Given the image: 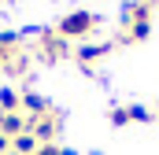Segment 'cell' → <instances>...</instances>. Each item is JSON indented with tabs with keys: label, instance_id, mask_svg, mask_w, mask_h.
Listing matches in <instances>:
<instances>
[{
	"label": "cell",
	"instance_id": "obj_1",
	"mask_svg": "<svg viewBox=\"0 0 159 155\" xmlns=\"http://www.w3.org/2000/svg\"><path fill=\"white\" fill-rule=\"evenodd\" d=\"M96 15L93 11H70V15H63L59 19V26H56V33L63 41H81V37H89L93 30H96Z\"/></svg>",
	"mask_w": 159,
	"mask_h": 155
},
{
	"label": "cell",
	"instance_id": "obj_2",
	"mask_svg": "<svg viewBox=\"0 0 159 155\" xmlns=\"http://www.w3.org/2000/svg\"><path fill=\"white\" fill-rule=\"evenodd\" d=\"M41 55H44L48 63H56V59L70 55V41H63L56 30H41Z\"/></svg>",
	"mask_w": 159,
	"mask_h": 155
},
{
	"label": "cell",
	"instance_id": "obj_3",
	"mask_svg": "<svg viewBox=\"0 0 159 155\" xmlns=\"http://www.w3.org/2000/svg\"><path fill=\"white\" fill-rule=\"evenodd\" d=\"M26 133H34V137H37V144H52V137L59 133V118H56V115L26 118Z\"/></svg>",
	"mask_w": 159,
	"mask_h": 155
},
{
	"label": "cell",
	"instance_id": "obj_4",
	"mask_svg": "<svg viewBox=\"0 0 159 155\" xmlns=\"http://www.w3.org/2000/svg\"><path fill=\"white\" fill-rule=\"evenodd\" d=\"M122 22H126V26L152 22V4H148V0H129V4H126V11H122Z\"/></svg>",
	"mask_w": 159,
	"mask_h": 155
},
{
	"label": "cell",
	"instance_id": "obj_5",
	"mask_svg": "<svg viewBox=\"0 0 159 155\" xmlns=\"http://www.w3.org/2000/svg\"><path fill=\"white\" fill-rule=\"evenodd\" d=\"M107 52H111V41H100V44H96V41H89V44H81V48H78V63L89 70V63H100Z\"/></svg>",
	"mask_w": 159,
	"mask_h": 155
},
{
	"label": "cell",
	"instance_id": "obj_6",
	"mask_svg": "<svg viewBox=\"0 0 159 155\" xmlns=\"http://www.w3.org/2000/svg\"><path fill=\"white\" fill-rule=\"evenodd\" d=\"M22 111H26V118H41V115H52V104L41 92H22Z\"/></svg>",
	"mask_w": 159,
	"mask_h": 155
},
{
	"label": "cell",
	"instance_id": "obj_7",
	"mask_svg": "<svg viewBox=\"0 0 159 155\" xmlns=\"http://www.w3.org/2000/svg\"><path fill=\"white\" fill-rule=\"evenodd\" d=\"M19 55V33L15 30H0V70H7V63Z\"/></svg>",
	"mask_w": 159,
	"mask_h": 155
},
{
	"label": "cell",
	"instance_id": "obj_8",
	"mask_svg": "<svg viewBox=\"0 0 159 155\" xmlns=\"http://www.w3.org/2000/svg\"><path fill=\"white\" fill-rule=\"evenodd\" d=\"M0 133H4L7 140H15L19 133H26V115H22V111H15V115H4V111H0Z\"/></svg>",
	"mask_w": 159,
	"mask_h": 155
},
{
	"label": "cell",
	"instance_id": "obj_9",
	"mask_svg": "<svg viewBox=\"0 0 159 155\" xmlns=\"http://www.w3.org/2000/svg\"><path fill=\"white\" fill-rule=\"evenodd\" d=\"M0 111L4 115H15V111H22V92L19 89H0Z\"/></svg>",
	"mask_w": 159,
	"mask_h": 155
},
{
	"label": "cell",
	"instance_id": "obj_10",
	"mask_svg": "<svg viewBox=\"0 0 159 155\" xmlns=\"http://www.w3.org/2000/svg\"><path fill=\"white\" fill-rule=\"evenodd\" d=\"M37 137H34V133H19V137H15V140H11V152H19V155H37Z\"/></svg>",
	"mask_w": 159,
	"mask_h": 155
},
{
	"label": "cell",
	"instance_id": "obj_11",
	"mask_svg": "<svg viewBox=\"0 0 159 155\" xmlns=\"http://www.w3.org/2000/svg\"><path fill=\"white\" fill-rule=\"evenodd\" d=\"M148 37H152V22H137V26H126V37H122V41L141 44V41H148Z\"/></svg>",
	"mask_w": 159,
	"mask_h": 155
},
{
	"label": "cell",
	"instance_id": "obj_12",
	"mask_svg": "<svg viewBox=\"0 0 159 155\" xmlns=\"http://www.w3.org/2000/svg\"><path fill=\"white\" fill-rule=\"evenodd\" d=\"M111 126H115V129H122V126H129V107H111Z\"/></svg>",
	"mask_w": 159,
	"mask_h": 155
},
{
	"label": "cell",
	"instance_id": "obj_13",
	"mask_svg": "<svg viewBox=\"0 0 159 155\" xmlns=\"http://www.w3.org/2000/svg\"><path fill=\"white\" fill-rule=\"evenodd\" d=\"M129 122H152V111L141 104H129Z\"/></svg>",
	"mask_w": 159,
	"mask_h": 155
},
{
	"label": "cell",
	"instance_id": "obj_14",
	"mask_svg": "<svg viewBox=\"0 0 159 155\" xmlns=\"http://www.w3.org/2000/svg\"><path fill=\"white\" fill-rule=\"evenodd\" d=\"M37 155H63V148H56V144H41Z\"/></svg>",
	"mask_w": 159,
	"mask_h": 155
},
{
	"label": "cell",
	"instance_id": "obj_15",
	"mask_svg": "<svg viewBox=\"0 0 159 155\" xmlns=\"http://www.w3.org/2000/svg\"><path fill=\"white\" fill-rule=\"evenodd\" d=\"M7 152H11V140H7V137L0 133V155H7Z\"/></svg>",
	"mask_w": 159,
	"mask_h": 155
},
{
	"label": "cell",
	"instance_id": "obj_16",
	"mask_svg": "<svg viewBox=\"0 0 159 155\" xmlns=\"http://www.w3.org/2000/svg\"><path fill=\"white\" fill-rule=\"evenodd\" d=\"M63 155H78V152H74V148H63Z\"/></svg>",
	"mask_w": 159,
	"mask_h": 155
},
{
	"label": "cell",
	"instance_id": "obj_17",
	"mask_svg": "<svg viewBox=\"0 0 159 155\" xmlns=\"http://www.w3.org/2000/svg\"><path fill=\"white\" fill-rule=\"evenodd\" d=\"M93 155H104V152H93Z\"/></svg>",
	"mask_w": 159,
	"mask_h": 155
},
{
	"label": "cell",
	"instance_id": "obj_18",
	"mask_svg": "<svg viewBox=\"0 0 159 155\" xmlns=\"http://www.w3.org/2000/svg\"><path fill=\"white\" fill-rule=\"evenodd\" d=\"M7 155H19V152H7Z\"/></svg>",
	"mask_w": 159,
	"mask_h": 155
}]
</instances>
